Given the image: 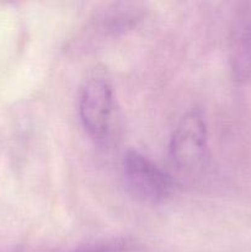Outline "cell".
<instances>
[{
	"label": "cell",
	"instance_id": "6da1fadb",
	"mask_svg": "<svg viewBox=\"0 0 251 252\" xmlns=\"http://www.w3.org/2000/svg\"><path fill=\"white\" fill-rule=\"evenodd\" d=\"M170 164L181 180L202 174L208 161L206 122L197 111L186 113L172 133L169 145Z\"/></svg>",
	"mask_w": 251,
	"mask_h": 252
},
{
	"label": "cell",
	"instance_id": "7a4b0ae2",
	"mask_svg": "<svg viewBox=\"0 0 251 252\" xmlns=\"http://www.w3.org/2000/svg\"><path fill=\"white\" fill-rule=\"evenodd\" d=\"M122 177L128 194L143 204L164 203L175 189L171 175L135 150H129L123 158Z\"/></svg>",
	"mask_w": 251,
	"mask_h": 252
},
{
	"label": "cell",
	"instance_id": "3957f363",
	"mask_svg": "<svg viewBox=\"0 0 251 252\" xmlns=\"http://www.w3.org/2000/svg\"><path fill=\"white\" fill-rule=\"evenodd\" d=\"M115 115L113 91L107 79L95 75L84 83L79 97V116L93 139H108Z\"/></svg>",
	"mask_w": 251,
	"mask_h": 252
},
{
	"label": "cell",
	"instance_id": "277c9868",
	"mask_svg": "<svg viewBox=\"0 0 251 252\" xmlns=\"http://www.w3.org/2000/svg\"><path fill=\"white\" fill-rule=\"evenodd\" d=\"M140 16L142 14L137 5L115 4L96 20V27L103 34H117L132 29Z\"/></svg>",
	"mask_w": 251,
	"mask_h": 252
},
{
	"label": "cell",
	"instance_id": "5b68a950",
	"mask_svg": "<svg viewBox=\"0 0 251 252\" xmlns=\"http://www.w3.org/2000/svg\"><path fill=\"white\" fill-rule=\"evenodd\" d=\"M236 57L234 61L236 62L235 70L243 78L251 70V26L246 27L244 33L241 34Z\"/></svg>",
	"mask_w": 251,
	"mask_h": 252
},
{
	"label": "cell",
	"instance_id": "8992f818",
	"mask_svg": "<svg viewBox=\"0 0 251 252\" xmlns=\"http://www.w3.org/2000/svg\"><path fill=\"white\" fill-rule=\"evenodd\" d=\"M80 252H147L140 248L129 245H108L101 246V248L91 249V250H85Z\"/></svg>",
	"mask_w": 251,
	"mask_h": 252
}]
</instances>
